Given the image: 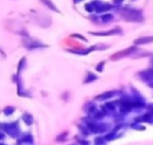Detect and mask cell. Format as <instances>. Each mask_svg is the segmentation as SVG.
<instances>
[{"label":"cell","mask_w":153,"mask_h":145,"mask_svg":"<svg viewBox=\"0 0 153 145\" xmlns=\"http://www.w3.org/2000/svg\"><path fill=\"white\" fill-rule=\"evenodd\" d=\"M146 113L150 114V115L153 117V103H150V105H146Z\"/></svg>","instance_id":"29"},{"label":"cell","mask_w":153,"mask_h":145,"mask_svg":"<svg viewBox=\"0 0 153 145\" xmlns=\"http://www.w3.org/2000/svg\"><path fill=\"white\" fill-rule=\"evenodd\" d=\"M6 136H7V134L4 133V132L0 130V141H4V140H6Z\"/></svg>","instance_id":"32"},{"label":"cell","mask_w":153,"mask_h":145,"mask_svg":"<svg viewBox=\"0 0 153 145\" xmlns=\"http://www.w3.org/2000/svg\"><path fill=\"white\" fill-rule=\"evenodd\" d=\"M123 1H125V0H113V4H114L115 7H119L122 3H123Z\"/></svg>","instance_id":"30"},{"label":"cell","mask_w":153,"mask_h":145,"mask_svg":"<svg viewBox=\"0 0 153 145\" xmlns=\"http://www.w3.org/2000/svg\"><path fill=\"white\" fill-rule=\"evenodd\" d=\"M94 144L95 145H106L107 141L104 140L103 136H98V137H95V140H94Z\"/></svg>","instance_id":"22"},{"label":"cell","mask_w":153,"mask_h":145,"mask_svg":"<svg viewBox=\"0 0 153 145\" xmlns=\"http://www.w3.org/2000/svg\"><path fill=\"white\" fill-rule=\"evenodd\" d=\"M33 142H34V136L31 133H23L18 137V145H22V144L31 145Z\"/></svg>","instance_id":"8"},{"label":"cell","mask_w":153,"mask_h":145,"mask_svg":"<svg viewBox=\"0 0 153 145\" xmlns=\"http://www.w3.org/2000/svg\"><path fill=\"white\" fill-rule=\"evenodd\" d=\"M96 109H98V107H96V105H95V103H92V102H91V103H87V105L84 106V111H85V113L88 114L90 117L95 113Z\"/></svg>","instance_id":"18"},{"label":"cell","mask_w":153,"mask_h":145,"mask_svg":"<svg viewBox=\"0 0 153 145\" xmlns=\"http://www.w3.org/2000/svg\"><path fill=\"white\" fill-rule=\"evenodd\" d=\"M22 121H23V123L26 126H31L33 123H34V118H33V115L30 113H23L22 114Z\"/></svg>","instance_id":"16"},{"label":"cell","mask_w":153,"mask_h":145,"mask_svg":"<svg viewBox=\"0 0 153 145\" xmlns=\"http://www.w3.org/2000/svg\"><path fill=\"white\" fill-rule=\"evenodd\" d=\"M150 64H152V65H153V57H152V60H150Z\"/></svg>","instance_id":"36"},{"label":"cell","mask_w":153,"mask_h":145,"mask_svg":"<svg viewBox=\"0 0 153 145\" xmlns=\"http://www.w3.org/2000/svg\"><path fill=\"white\" fill-rule=\"evenodd\" d=\"M117 107H118V111L122 115H126V114L131 113V111L134 110L130 96H122V98L117 102Z\"/></svg>","instance_id":"3"},{"label":"cell","mask_w":153,"mask_h":145,"mask_svg":"<svg viewBox=\"0 0 153 145\" xmlns=\"http://www.w3.org/2000/svg\"><path fill=\"white\" fill-rule=\"evenodd\" d=\"M117 91H106V92L100 94V95L95 96V100L96 102H107V100H111L114 96H117Z\"/></svg>","instance_id":"9"},{"label":"cell","mask_w":153,"mask_h":145,"mask_svg":"<svg viewBox=\"0 0 153 145\" xmlns=\"http://www.w3.org/2000/svg\"><path fill=\"white\" fill-rule=\"evenodd\" d=\"M14 113H15V107H14V106H7V107L3 109V114L6 117H11Z\"/></svg>","instance_id":"20"},{"label":"cell","mask_w":153,"mask_h":145,"mask_svg":"<svg viewBox=\"0 0 153 145\" xmlns=\"http://www.w3.org/2000/svg\"><path fill=\"white\" fill-rule=\"evenodd\" d=\"M76 142L80 145H90V141L85 138H77V137H76Z\"/></svg>","instance_id":"28"},{"label":"cell","mask_w":153,"mask_h":145,"mask_svg":"<svg viewBox=\"0 0 153 145\" xmlns=\"http://www.w3.org/2000/svg\"><path fill=\"white\" fill-rule=\"evenodd\" d=\"M136 52H137V46H134V45H133V46L126 48V49H123V50H119V52L114 53V54L110 57V60L111 61H118V60H121V58L129 57V56H133Z\"/></svg>","instance_id":"5"},{"label":"cell","mask_w":153,"mask_h":145,"mask_svg":"<svg viewBox=\"0 0 153 145\" xmlns=\"http://www.w3.org/2000/svg\"><path fill=\"white\" fill-rule=\"evenodd\" d=\"M79 129H80V132H81V134H83V136H90V134H91V132L88 130V128H87L84 123L79 125Z\"/></svg>","instance_id":"24"},{"label":"cell","mask_w":153,"mask_h":145,"mask_svg":"<svg viewBox=\"0 0 153 145\" xmlns=\"http://www.w3.org/2000/svg\"><path fill=\"white\" fill-rule=\"evenodd\" d=\"M94 6H95V12L98 15H102V14H106V12H110L115 8L114 4H110V3H106V1H100V0H92Z\"/></svg>","instance_id":"4"},{"label":"cell","mask_w":153,"mask_h":145,"mask_svg":"<svg viewBox=\"0 0 153 145\" xmlns=\"http://www.w3.org/2000/svg\"><path fill=\"white\" fill-rule=\"evenodd\" d=\"M104 65H106V61H100V62H98V64H96V67H95L96 72H99V73L103 72V71H104Z\"/></svg>","instance_id":"26"},{"label":"cell","mask_w":153,"mask_h":145,"mask_svg":"<svg viewBox=\"0 0 153 145\" xmlns=\"http://www.w3.org/2000/svg\"><path fill=\"white\" fill-rule=\"evenodd\" d=\"M99 20H100L102 23H110V22L114 20V14H111V12L102 14V15H99Z\"/></svg>","instance_id":"15"},{"label":"cell","mask_w":153,"mask_h":145,"mask_svg":"<svg viewBox=\"0 0 153 145\" xmlns=\"http://www.w3.org/2000/svg\"><path fill=\"white\" fill-rule=\"evenodd\" d=\"M0 54L3 56V57H6V53H4V50H3V49H0Z\"/></svg>","instance_id":"33"},{"label":"cell","mask_w":153,"mask_h":145,"mask_svg":"<svg viewBox=\"0 0 153 145\" xmlns=\"http://www.w3.org/2000/svg\"><path fill=\"white\" fill-rule=\"evenodd\" d=\"M72 38H77V39H81V41H85V38L80 34H72Z\"/></svg>","instance_id":"31"},{"label":"cell","mask_w":153,"mask_h":145,"mask_svg":"<svg viewBox=\"0 0 153 145\" xmlns=\"http://www.w3.org/2000/svg\"><path fill=\"white\" fill-rule=\"evenodd\" d=\"M39 1H41V3H42L45 7H48L50 11H54V12H57V14H60V12H61L60 10H58V7L56 6L54 3H53L52 0H39Z\"/></svg>","instance_id":"14"},{"label":"cell","mask_w":153,"mask_h":145,"mask_svg":"<svg viewBox=\"0 0 153 145\" xmlns=\"http://www.w3.org/2000/svg\"><path fill=\"white\" fill-rule=\"evenodd\" d=\"M67 137H68V132H64V133L58 134V136L56 137V141L57 142H64L65 140H67Z\"/></svg>","instance_id":"25"},{"label":"cell","mask_w":153,"mask_h":145,"mask_svg":"<svg viewBox=\"0 0 153 145\" xmlns=\"http://www.w3.org/2000/svg\"><path fill=\"white\" fill-rule=\"evenodd\" d=\"M102 109L106 111L107 115H108V114H114L117 110H118V107H117V102H110V100H107L106 103L102 106Z\"/></svg>","instance_id":"11"},{"label":"cell","mask_w":153,"mask_h":145,"mask_svg":"<svg viewBox=\"0 0 153 145\" xmlns=\"http://www.w3.org/2000/svg\"><path fill=\"white\" fill-rule=\"evenodd\" d=\"M80 1H83V0H73V3H76V4L80 3Z\"/></svg>","instance_id":"34"},{"label":"cell","mask_w":153,"mask_h":145,"mask_svg":"<svg viewBox=\"0 0 153 145\" xmlns=\"http://www.w3.org/2000/svg\"><path fill=\"white\" fill-rule=\"evenodd\" d=\"M25 65H26V57H22L19 60V64H18V75L25 69Z\"/></svg>","instance_id":"21"},{"label":"cell","mask_w":153,"mask_h":145,"mask_svg":"<svg viewBox=\"0 0 153 145\" xmlns=\"http://www.w3.org/2000/svg\"><path fill=\"white\" fill-rule=\"evenodd\" d=\"M103 137H104V140L108 142V141H114L115 138H118L119 134H118V132H115V130L113 129V130H108V132H107V133L104 134Z\"/></svg>","instance_id":"17"},{"label":"cell","mask_w":153,"mask_h":145,"mask_svg":"<svg viewBox=\"0 0 153 145\" xmlns=\"http://www.w3.org/2000/svg\"><path fill=\"white\" fill-rule=\"evenodd\" d=\"M130 128L131 129H136V130H145V126L142 125V123H137V122H134V123H131V125H130Z\"/></svg>","instance_id":"27"},{"label":"cell","mask_w":153,"mask_h":145,"mask_svg":"<svg viewBox=\"0 0 153 145\" xmlns=\"http://www.w3.org/2000/svg\"><path fill=\"white\" fill-rule=\"evenodd\" d=\"M23 46L29 50H33V49H41V48H46V45L39 42V41H35V39H30L29 37L26 39H23Z\"/></svg>","instance_id":"6"},{"label":"cell","mask_w":153,"mask_h":145,"mask_svg":"<svg viewBox=\"0 0 153 145\" xmlns=\"http://www.w3.org/2000/svg\"><path fill=\"white\" fill-rule=\"evenodd\" d=\"M149 87H152V88H153V81H152V83H149Z\"/></svg>","instance_id":"35"},{"label":"cell","mask_w":153,"mask_h":145,"mask_svg":"<svg viewBox=\"0 0 153 145\" xmlns=\"http://www.w3.org/2000/svg\"><path fill=\"white\" fill-rule=\"evenodd\" d=\"M106 115H107L106 111H104L103 109L100 107V109H96V111L92 114V115H91V118H92L94 121H103Z\"/></svg>","instance_id":"13"},{"label":"cell","mask_w":153,"mask_h":145,"mask_svg":"<svg viewBox=\"0 0 153 145\" xmlns=\"http://www.w3.org/2000/svg\"><path fill=\"white\" fill-rule=\"evenodd\" d=\"M119 15L123 20L126 22H136V23H140V22H144V15H142V11L138 8H131V7H123V8L119 10Z\"/></svg>","instance_id":"1"},{"label":"cell","mask_w":153,"mask_h":145,"mask_svg":"<svg viewBox=\"0 0 153 145\" xmlns=\"http://www.w3.org/2000/svg\"><path fill=\"white\" fill-rule=\"evenodd\" d=\"M1 132H4L6 134H8L12 138H18L20 136V128H19V122H10V123H4L1 126Z\"/></svg>","instance_id":"2"},{"label":"cell","mask_w":153,"mask_h":145,"mask_svg":"<svg viewBox=\"0 0 153 145\" xmlns=\"http://www.w3.org/2000/svg\"><path fill=\"white\" fill-rule=\"evenodd\" d=\"M138 77L144 81H148V83H152L153 81V67L149 68V69H145L142 72H138Z\"/></svg>","instance_id":"10"},{"label":"cell","mask_w":153,"mask_h":145,"mask_svg":"<svg viewBox=\"0 0 153 145\" xmlns=\"http://www.w3.org/2000/svg\"><path fill=\"white\" fill-rule=\"evenodd\" d=\"M95 80H98V76L92 72H88L85 79H84V84H90V83H92V81H95Z\"/></svg>","instance_id":"19"},{"label":"cell","mask_w":153,"mask_h":145,"mask_svg":"<svg viewBox=\"0 0 153 145\" xmlns=\"http://www.w3.org/2000/svg\"><path fill=\"white\" fill-rule=\"evenodd\" d=\"M84 8H85V11H87V12H90V14H94V12H95V6H94L92 1L87 3L85 6H84Z\"/></svg>","instance_id":"23"},{"label":"cell","mask_w":153,"mask_h":145,"mask_svg":"<svg viewBox=\"0 0 153 145\" xmlns=\"http://www.w3.org/2000/svg\"><path fill=\"white\" fill-rule=\"evenodd\" d=\"M92 35L96 37H110V35H122L121 27H114L113 30H107V31H91Z\"/></svg>","instance_id":"7"},{"label":"cell","mask_w":153,"mask_h":145,"mask_svg":"<svg viewBox=\"0 0 153 145\" xmlns=\"http://www.w3.org/2000/svg\"><path fill=\"white\" fill-rule=\"evenodd\" d=\"M153 42V37L148 35V37H140L137 39H134V46H141V45H148Z\"/></svg>","instance_id":"12"}]
</instances>
